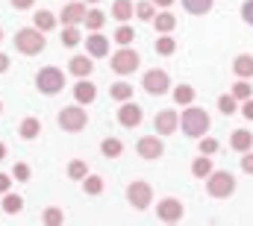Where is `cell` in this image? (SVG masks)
Wrapping results in <instances>:
<instances>
[{"label": "cell", "instance_id": "26", "mask_svg": "<svg viewBox=\"0 0 253 226\" xmlns=\"http://www.w3.org/2000/svg\"><path fill=\"white\" fill-rule=\"evenodd\" d=\"M177 100H180V103H189V100H191V88H189V85H180V91H177Z\"/></svg>", "mask_w": 253, "mask_h": 226}, {"label": "cell", "instance_id": "34", "mask_svg": "<svg viewBox=\"0 0 253 226\" xmlns=\"http://www.w3.org/2000/svg\"><path fill=\"white\" fill-rule=\"evenodd\" d=\"M88 191H100V179H88Z\"/></svg>", "mask_w": 253, "mask_h": 226}, {"label": "cell", "instance_id": "38", "mask_svg": "<svg viewBox=\"0 0 253 226\" xmlns=\"http://www.w3.org/2000/svg\"><path fill=\"white\" fill-rule=\"evenodd\" d=\"M6 182H9V179H6V176H0V188H6Z\"/></svg>", "mask_w": 253, "mask_h": 226}, {"label": "cell", "instance_id": "16", "mask_svg": "<svg viewBox=\"0 0 253 226\" xmlns=\"http://www.w3.org/2000/svg\"><path fill=\"white\" fill-rule=\"evenodd\" d=\"M129 12H132V6H129L126 0H118V3H115V18L126 21V18H129Z\"/></svg>", "mask_w": 253, "mask_h": 226}, {"label": "cell", "instance_id": "7", "mask_svg": "<svg viewBox=\"0 0 253 226\" xmlns=\"http://www.w3.org/2000/svg\"><path fill=\"white\" fill-rule=\"evenodd\" d=\"M138 153H141L144 159H156V156L162 153V144H159L156 138H141V141H138Z\"/></svg>", "mask_w": 253, "mask_h": 226}, {"label": "cell", "instance_id": "27", "mask_svg": "<svg viewBox=\"0 0 253 226\" xmlns=\"http://www.w3.org/2000/svg\"><path fill=\"white\" fill-rule=\"evenodd\" d=\"M138 15H141L144 21H150V18H153V6H150V3H141V6H138Z\"/></svg>", "mask_w": 253, "mask_h": 226}, {"label": "cell", "instance_id": "8", "mask_svg": "<svg viewBox=\"0 0 253 226\" xmlns=\"http://www.w3.org/2000/svg\"><path fill=\"white\" fill-rule=\"evenodd\" d=\"M18 44H21V50L39 53V50H42V36H36V33H21V36H18Z\"/></svg>", "mask_w": 253, "mask_h": 226}, {"label": "cell", "instance_id": "3", "mask_svg": "<svg viewBox=\"0 0 253 226\" xmlns=\"http://www.w3.org/2000/svg\"><path fill=\"white\" fill-rule=\"evenodd\" d=\"M144 85H147V91H153V94H165V91H168V76H165L162 71H150V74L144 76Z\"/></svg>", "mask_w": 253, "mask_h": 226}, {"label": "cell", "instance_id": "5", "mask_svg": "<svg viewBox=\"0 0 253 226\" xmlns=\"http://www.w3.org/2000/svg\"><path fill=\"white\" fill-rule=\"evenodd\" d=\"M135 68H138V56H135L132 50H124V53L115 56V71H118V74H129V71H135Z\"/></svg>", "mask_w": 253, "mask_h": 226}, {"label": "cell", "instance_id": "4", "mask_svg": "<svg viewBox=\"0 0 253 226\" xmlns=\"http://www.w3.org/2000/svg\"><path fill=\"white\" fill-rule=\"evenodd\" d=\"M129 200H132V206L135 209H144L147 206V200H150V188L144 185V182H135V185H129Z\"/></svg>", "mask_w": 253, "mask_h": 226}, {"label": "cell", "instance_id": "18", "mask_svg": "<svg viewBox=\"0 0 253 226\" xmlns=\"http://www.w3.org/2000/svg\"><path fill=\"white\" fill-rule=\"evenodd\" d=\"M71 71H74V74H88L91 65H88V59H74V62H71Z\"/></svg>", "mask_w": 253, "mask_h": 226}, {"label": "cell", "instance_id": "35", "mask_svg": "<svg viewBox=\"0 0 253 226\" xmlns=\"http://www.w3.org/2000/svg\"><path fill=\"white\" fill-rule=\"evenodd\" d=\"M83 170H85V168H83V165H71V173H74V176H80Z\"/></svg>", "mask_w": 253, "mask_h": 226}, {"label": "cell", "instance_id": "17", "mask_svg": "<svg viewBox=\"0 0 253 226\" xmlns=\"http://www.w3.org/2000/svg\"><path fill=\"white\" fill-rule=\"evenodd\" d=\"M156 27H159V30H162V33H168V30H171V27H174V18H171V15H168V12H162V15H159V18H156Z\"/></svg>", "mask_w": 253, "mask_h": 226}, {"label": "cell", "instance_id": "11", "mask_svg": "<svg viewBox=\"0 0 253 226\" xmlns=\"http://www.w3.org/2000/svg\"><path fill=\"white\" fill-rule=\"evenodd\" d=\"M118 120H121L124 126H135V123L141 120V109L129 103V106H124V109H121V114H118Z\"/></svg>", "mask_w": 253, "mask_h": 226}, {"label": "cell", "instance_id": "9", "mask_svg": "<svg viewBox=\"0 0 253 226\" xmlns=\"http://www.w3.org/2000/svg\"><path fill=\"white\" fill-rule=\"evenodd\" d=\"M174 126H177V114H174V109H168V112H162L159 117H156V129H159L162 135H168Z\"/></svg>", "mask_w": 253, "mask_h": 226}, {"label": "cell", "instance_id": "37", "mask_svg": "<svg viewBox=\"0 0 253 226\" xmlns=\"http://www.w3.org/2000/svg\"><path fill=\"white\" fill-rule=\"evenodd\" d=\"M245 114H248V117H253V103H248V106H245Z\"/></svg>", "mask_w": 253, "mask_h": 226}, {"label": "cell", "instance_id": "39", "mask_svg": "<svg viewBox=\"0 0 253 226\" xmlns=\"http://www.w3.org/2000/svg\"><path fill=\"white\" fill-rule=\"evenodd\" d=\"M156 3H162V6H168V3H171V0H156Z\"/></svg>", "mask_w": 253, "mask_h": 226}, {"label": "cell", "instance_id": "1", "mask_svg": "<svg viewBox=\"0 0 253 226\" xmlns=\"http://www.w3.org/2000/svg\"><path fill=\"white\" fill-rule=\"evenodd\" d=\"M206 126H209V117L200 112V109L186 112V132H189V135H203V132H206Z\"/></svg>", "mask_w": 253, "mask_h": 226}, {"label": "cell", "instance_id": "32", "mask_svg": "<svg viewBox=\"0 0 253 226\" xmlns=\"http://www.w3.org/2000/svg\"><path fill=\"white\" fill-rule=\"evenodd\" d=\"M77 18H83V9H68V12H65V21H68V24L77 21Z\"/></svg>", "mask_w": 253, "mask_h": 226}, {"label": "cell", "instance_id": "14", "mask_svg": "<svg viewBox=\"0 0 253 226\" xmlns=\"http://www.w3.org/2000/svg\"><path fill=\"white\" fill-rule=\"evenodd\" d=\"M236 71H239L242 76H251L253 74V56H239L236 59Z\"/></svg>", "mask_w": 253, "mask_h": 226}, {"label": "cell", "instance_id": "2", "mask_svg": "<svg viewBox=\"0 0 253 226\" xmlns=\"http://www.w3.org/2000/svg\"><path fill=\"white\" fill-rule=\"evenodd\" d=\"M209 191H212L215 197H227V194L233 191V176H230V173H215L212 182H209Z\"/></svg>", "mask_w": 253, "mask_h": 226}, {"label": "cell", "instance_id": "24", "mask_svg": "<svg viewBox=\"0 0 253 226\" xmlns=\"http://www.w3.org/2000/svg\"><path fill=\"white\" fill-rule=\"evenodd\" d=\"M218 106H221L227 114H233V109H236V100H233V97H221V100H218Z\"/></svg>", "mask_w": 253, "mask_h": 226}, {"label": "cell", "instance_id": "19", "mask_svg": "<svg viewBox=\"0 0 253 226\" xmlns=\"http://www.w3.org/2000/svg\"><path fill=\"white\" fill-rule=\"evenodd\" d=\"M233 97H236V100H248V97H251V85H248V82H239V85L233 88Z\"/></svg>", "mask_w": 253, "mask_h": 226}, {"label": "cell", "instance_id": "28", "mask_svg": "<svg viewBox=\"0 0 253 226\" xmlns=\"http://www.w3.org/2000/svg\"><path fill=\"white\" fill-rule=\"evenodd\" d=\"M103 150H106L109 156H118V153H121V144H118V141H106V144H103Z\"/></svg>", "mask_w": 253, "mask_h": 226}, {"label": "cell", "instance_id": "21", "mask_svg": "<svg viewBox=\"0 0 253 226\" xmlns=\"http://www.w3.org/2000/svg\"><path fill=\"white\" fill-rule=\"evenodd\" d=\"M91 53H97V56H103V53H106V41H103L100 36H94V38H91Z\"/></svg>", "mask_w": 253, "mask_h": 226}, {"label": "cell", "instance_id": "33", "mask_svg": "<svg viewBox=\"0 0 253 226\" xmlns=\"http://www.w3.org/2000/svg\"><path fill=\"white\" fill-rule=\"evenodd\" d=\"M100 18H103L100 12H91V15H88V24H91V27H97V24H100Z\"/></svg>", "mask_w": 253, "mask_h": 226}, {"label": "cell", "instance_id": "30", "mask_svg": "<svg viewBox=\"0 0 253 226\" xmlns=\"http://www.w3.org/2000/svg\"><path fill=\"white\" fill-rule=\"evenodd\" d=\"M174 50V41L171 38H159V53H171Z\"/></svg>", "mask_w": 253, "mask_h": 226}, {"label": "cell", "instance_id": "31", "mask_svg": "<svg viewBox=\"0 0 253 226\" xmlns=\"http://www.w3.org/2000/svg\"><path fill=\"white\" fill-rule=\"evenodd\" d=\"M242 15H245V21H248V24H253V0H248V3H245Z\"/></svg>", "mask_w": 253, "mask_h": 226}, {"label": "cell", "instance_id": "22", "mask_svg": "<svg viewBox=\"0 0 253 226\" xmlns=\"http://www.w3.org/2000/svg\"><path fill=\"white\" fill-rule=\"evenodd\" d=\"M77 97H83V100H91V97H94V91H91V85H88V82H83V85L77 88Z\"/></svg>", "mask_w": 253, "mask_h": 226}, {"label": "cell", "instance_id": "20", "mask_svg": "<svg viewBox=\"0 0 253 226\" xmlns=\"http://www.w3.org/2000/svg\"><path fill=\"white\" fill-rule=\"evenodd\" d=\"M112 94H115V97H118V100H129V94H132V88H129V85H124V82H118V85H112Z\"/></svg>", "mask_w": 253, "mask_h": 226}, {"label": "cell", "instance_id": "10", "mask_svg": "<svg viewBox=\"0 0 253 226\" xmlns=\"http://www.w3.org/2000/svg\"><path fill=\"white\" fill-rule=\"evenodd\" d=\"M159 215H162V221H180L183 209H180V203H177V200H165V203H162V209H159Z\"/></svg>", "mask_w": 253, "mask_h": 226}, {"label": "cell", "instance_id": "15", "mask_svg": "<svg viewBox=\"0 0 253 226\" xmlns=\"http://www.w3.org/2000/svg\"><path fill=\"white\" fill-rule=\"evenodd\" d=\"M183 3H186V9H189V12H206L212 0H183Z\"/></svg>", "mask_w": 253, "mask_h": 226}, {"label": "cell", "instance_id": "25", "mask_svg": "<svg viewBox=\"0 0 253 226\" xmlns=\"http://www.w3.org/2000/svg\"><path fill=\"white\" fill-rule=\"evenodd\" d=\"M36 132H39V123H36V120H27V123H24V138H33Z\"/></svg>", "mask_w": 253, "mask_h": 226}, {"label": "cell", "instance_id": "12", "mask_svg": "<svg viewBox=\"0 0 253 226\" xmlns=\"http://www.w3.org/2000/svg\"><path fill=\"white\" fill-rule=\"evenodd\" d=\"M83 123H85V114L80 112V109H65V126L68 129H77Z\"/></svg>", "mask_w": 253, "mask_h": 226}, {"label": "cell", "instance_id": "23", "mask_svg": "<svg viewBox=\"0 0 253 226\" xmlns=\"http://www.w3.org/2000/svg\"><path fill=\"white\" fill-rule=\"evenodd\" d=\"M191 170H194L197 176H203V173H209V162H206V159H197V162L191 165Z\"/></svg>", "mask_w": 253, "mask_h": 226}, {"label": "cell", "instance_id": "29", "mask_svg": "<svg viewBox=\"0 0 253 226\" xmlns=\"http://www.w3.org/2000/svg\"><path fill=\"white\" fill-rule=\"evenodd\" d=\"M118 41H121V44L132 41V30H129V27H121V30H118Z\"/></svg>", "mask_w": 253, "mask_h": 226}, {"label": "cell", "instance_id": "13", "mask_svg": "<svg viewBox=\"0 0 253 226\" xmlns=\"http://www.w3.org/2000/svg\"><path fill=\"white\" fill-rule=\"evenodd\" d=\"M251 132H248V129H236V132H233V147H236V150H248V147H251Z\"/></svg>", "mask_w": 253, "mask_h": 226}, {"label": "cell", "instance_id": "40", "mask_svg": "<svg viewBox=\"0 0 253 226\" xmlns=\"http://www.w3.org/2000/svg\"><path fill=\"white\" fill-rule=\"evenodd\" d=\"M3 65H6V59H0V71H3Z\"/></svg>", "mask_w": 253, "mask_h": 226}, {"label": "cell", "instance_id": "36", "mask_svg": "<svg viewBox=\"0 0 253 226\" xmlns=\"http://www.w3.org/2000/svg\"><path fill=\"white\" fill-rule=\"evenodd\" d=\"M242 165H245V168H248V170H251V173H253V156H248V159H245Z\"/></svg>", "mask_w": 253, "mask_h": 226}, {"label": "cell", "instance_id": "6", "mask_svg": "<svg viewBox=\"0 0 253 226\" xmlns=\"http://www.w3.org/2000/svg\"><path fill=\"white\" fill-rule=\"evenodd\" d=\"M39 82H42V91H47V94H53V91L62 88V76H59L56 71H44Z\"/></svg>", "mask_w": 253, "mask_h": 226}]
</instances>
